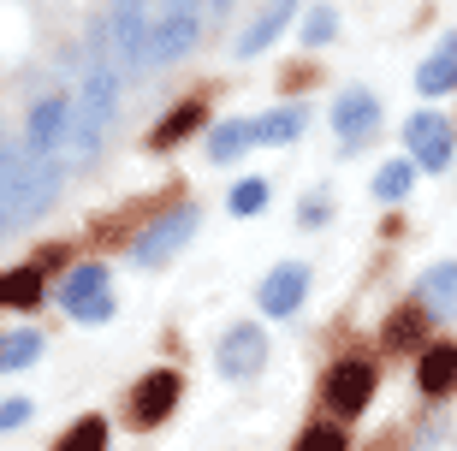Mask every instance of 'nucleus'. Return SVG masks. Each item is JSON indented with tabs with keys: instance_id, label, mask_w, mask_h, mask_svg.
Listing matches in <instances>:
<instances>
[{
	"instance_id": "obj_11",
	"label": "nucleus",
	"mask_w": 457,
	"mask_h": 451,
	"mask_svg": "<svg viewBox=\"0 0 457 451\" xmlns=\"http://www.w3.org/2000/svg\"><path fill=\"white\" fill-rule=\"evenodd\" d=\"M416 386H422L428 398L457 392V345H428L422 363H416Z\"/></svg>"
},
{
	"instance_id": "obj_29",
	"label": "nucleus",
	"mask_w": 457,
	"mask_h": 451,
	"mask_svg": "<svg viewBox=\"0 0 457 451\" xmlns=\"http://www.w3.org/2000/svg\"><path fill=\"white\" fill-rule=\"evenodd\" d=\"M36 268H42V273L66 268V244H42V250H36Z\"/></svg>"
},
{
	"instance_id": "obj_2",
	"label": "nucleus",
	"mask_w": 457,
	"mask_h": 451,
	"mask_svg": "<svg viewBox=\"0 0 457 451\" xmlns=\"http://www.w3.org/2000/svg\"><path fill=\"white\" fill-rule=\"evenodd\" d=\"M196 220H203L196 208H172V214H161V220L149 226V232H143V238L131 244V262H137V268H161V262H172V255H179V250L190 244Z\"/></svg>"
},
{
	"instance_id": "obj_1",
	"label": "nucleus",
	"mask_w": 457,
	"mask_h": 451,
	"mask_svg": "<svg viewBox=\"0 0 457 451\" xmlns=\"http://www.w3.org/2000/svg\"><path fill=\"white\" fill-rule=\"evenodd\" d=\"M321 404H327L339 422L362 416V410L374 404V363H362V356H345V363H333V374H327V386H321Z\"/></svg>"
},
{
	"instance_id": "obj_15",
	"label": "nucleus",
	"mask_w": 457,
	"mask_h": 451,
	"mask_svg": "<svg viewBox=\"0 0 457 451\" xmlns=\"http://www.w3.org/2000/svg\"><path fill=\"white\" fill-rule=\"evenodd\" d=\"M196 125H208V107H203V101H179V107H172V113L149 131V149H161V155L179 149V143H185Z\"/></svg>"
},
{
	"instance_id": "obj_20",
	"label": "nucleus",
	"mask_w": 457,
	"mask_h": 451,
	"mask_svg": "<svg viewBox=\"0 0 457 451\" xmlns=\"http://www.w3.org/2000/svg\"><path fill=\"white\" fill-rule=\"evenodd\" d=\"M410 184H416V167H410V161H386V167L374 172V196L380 202H404Z\"/></svg>"
},
{
	"instance_id": "obj_23",
	"label": "nucleus",
	"mask_w": 457,
	"mask_h": 451,
	"mask_svg": "<svg viewBox=\"0 0 457 451\" xmlns=\"http://www.w3.org/2000/svg\"><path fill=\"white\" fill-rule=\"evenodd\" d=\"M42 356V338L36 333H6L0 338V368H30Z\"/></svg>"
},
{
	"instance_id": "obj_3",
	"label": "nucleus",
	"mask_w": 457,
	"mask_h": 451,
	"mask_svg": "<svg viewBox=\"0 0 457 451\" xmlns=\"http://www.w3.org/2000/svg\"><path fill=\"white\" fill-rule=\"evenodd\" d=\"M71 119H78V107H71L66 96H48V101H36V113H30V137H24V149L30 155H60L71 149Z\"/></svg>"
},
{
	"instance_id": "obj_22",
	"label": "nucleus",
	"mask_w": 457,
	"mask_h": 451,
	"mask_svg": "<svg viewBox=\"0 0 457 451\" xmlns=\"http://www.w3.org/2000/svg\"><path fill=\"white\" fill-rule=\"evenodd\" d=\"M244 143H255V119H232V125H220V131L208 137V155H214V161H232Z\"/></svg>"
},
{
	"instance_id": "obj_6",
	"label": "nucleus",
	"mask_w": 457,
	"mask_h": 451,
	"mask_svg": "<svg viewBox=\"0 0 457 451\" xmlns=\"http://www.w3.org/2000/svg\"><path fill=\"white\" fill-rule=\"evenodd\" d=\"M374 125H380V101H374L369 89H345V96L333 101V131H339L345 155L362 149V143L374 137Z\"/></svg>"
},
{
	"instance_id": "obj_9",
	"label": "nucleus",
	"mask_w": 457,
	"mask_h": 451,
	"mask_svg": "<svg viewBox=\"0 0 457 451\" xmlns=\"http://www.w3.org/2000/svg\"><path fill=\"white\" fill-rule=\"evenodd\" d=\"M404 143L416 149V167H428V172L452 167V131H445V119H434V113L404 119Z\"/></svg>"
},
{
	"instance_id": "obj_31",
	"label": "nucleus",
	"mask_w": 457,
	"mask_h": 451,
	"mask_svg": "<svg viewBox=\"0 0 457 451\" xmlns=\"http://www.w3.org/2000/svg\"><path fill=\"white\" fill-rule=\"evenodd\" d=\"M185 13H203V0H161V18H185Z\"/></svg>"
},
{
	"instance_id": "obj_4",
	"label": "nucleus",
	"mask_w": 457,
	"mask_h": 451,
	"mask_svg": "<svg viewBox=\"0 0 457 451\" xmlns=\"http://www.w3.org/2000/svg\"><path fill=\"white\" fill-rule=\"evenodd\" d=\"M102 30L113 36L125 71H143V48H149V18H143V0H107Z\"/></svg>"
},
{
	"instance_id": "obj_18",
	"label": "nucleus",
	"mask_w": 457,
	"mask_h": 451,
	"mask_svg": "<svg viewBox=\"0 0 457 451\" xmlns=\"http://www.w3.org/2000/svg\"><path fill=\"white\" fill-rule=\"evenodd\" d=\"M309 125V107L297 101V107H273L268 119H255V143H297Z\"/></svg>"
},
{
	"instance_id": "obj_8",
	"label": "nucleus",
	"mask_w": 457,
	"mask_h": 451,
	"mask_svg": "<svg viewBox=\"0 0 457 451\" xmlns=\"http://www.w3.org/2000/svg\"><path fill=\"white\" fill-rule=\"evenodd\" d=\"M196 30H203V18L185 13V18H154L149 24V48H143V66H167L179 54L196 48Z\"/></svg>"
},
{
	"instance_id": "obj_12",
	"label": "nucleus",
	"mask_w": 457,
	"mask_h": 451,
	"mask_svg": "<svg viewBox=\"0 0 457 451\" xmlns=\"http://www.w3.org/2000/svg\"><path fill=\"white\" fill-rule=\"evenodd\" d=\"M291 18H297V0H268V13H262V18H255V24H250V30L237 36V54L250 60V54L273 48V42H279V30H286Z\"/></svg>"
},
{
	"instance_id": "obj_21",
	"label": "nucleus",
	"mask_w": 457,
	"mask_h": 451,
	"mask_svg": "<svg viewBox=\"0 0 457 451\" xmlns=\"http://www.w3.org/2000/svg\"><path fill=\"white\" fill-rule=\"evenodd\" d=\"M54 451H107V422H102V416L71 422V428H66V439H60Z\"/></svg>"
},
{
	"instance_id": "obj_10",
	"label": "nucleus",
	"mask_w": 457,
	"mask_h": 451,
	"mask_svg": "<svg viewBox=\"0 0 457 451\" xmlns=\"http://www.w3.org/2000/svg\"><path fill=\"white\" fill-rule=\"evenodd\" d=\"M309 297V268L303 262H286L262 280V315H297V303Z\"/></svg>"
},
{
	"instance_id": "obj_25",
	"label": "nucleus",
	"mask_w": 457,
	"mask_h": 451,
	"mask_svg": "<svg viewBox=\"0 0 457 451\" xmlns=\"http://www.w3.org/2000/svg\"><path fill=\"white\" fill-rule=\"evenodd\" d=\"M333 30H339V13H333V6H309V18H303V42L309 48L333 42Z\"/></svg>"
},
{
	"instance_id": "obj_27",
	"label": "nucleus",
	"mask_w": 457,
	"mask_h": 451,
	"mask_svg": "<svg viewBox=\"0 0 457 451\" xmlns=\"http://www.w3.org/2000/svg\"><path fill=\"white\" fill-rule=\"evenodd\" d=\"M30 410H36L30 398H6V404H0V434H6V428H24V422H30Z\"/></svg>"
},
{
	"instance_id": "obj_24",
	"label": "nucleus",
	"mask_w": 457,
	"mask_h": 451,
	"mask_svg": "<svg viewBox=\"0 0 457 451\" xmlns=\"http://www.w3.org/2000/svg\"><path fill=\"white\" fill-rule=\"evenodd\" d=\"M226 208H232V214H262V208H268V184H262V179H244V184H232V196H226Z\"/></svg>"
},
{
	"instance_id": "obj_13",
	"label": "nucleus",
	"mask_w": 457,
	"mask_h": 451,
	"mask_svg": "<svg viewBox=\"0 0 457 451\" xmlns=\"http://www.w3.org/2000/svg\"><path fill=\"white\" fill-rule=\"evenodd\" d=\"M416 297H422L428 315H457V262H434L416 280Z\"/></svg>"
},
{
	"instance_id": "obj_30",
	"label": "nucleus",
	"mask_w": 457,
	"mask_h": 451,
	"mask_svg": "<svg viewBox=\"0 0 457 451\" xmlns=\"http://www.w3.org/2000/svg\"><path fill=\"white\" fill-rule=\"evenodd\" d=\"M303 226H327V196H309L303 202Z\"/></svg>"
},
{
	"instance_id": "obj_28",
	"label": "nucleus",
	"mask_w": 457,
	"mask_h": 451,
	"mask_svg": "<svg viewBox=\"0 0 457 451\" xmlns=\"http://www.w3.org/2000/svg\"><path fill=\"white\" fill-rule=\"evenodd\" d=\"M78 321H89V327L113 321V291H107V297H96V303H84V309H78Z\"/></svg>"
},
{
	"instance_id": "obj_26",
	"label": "nucleus",
	"mask_w": 457,
	"mask_h": 451,
	"mask_svg": "<svg viewBox=\"0 0 457 451\" xmlns=\"http://www.w3.org/2000/svg\"><path fill=\"white\" fill-rule=\"evenodd\" d=\"M297 451H351V446H345V428H333V422H315V428L297 439Z\"/></svg>"
},
{
	"instance_id": "obj_17",
	"label": "nucleus",
	"mask_w": 457,
	"mask_h": 451,
	"mask_svg": "<svg viewBox=\"0 0 457 451\" xmlns=\"http://www.w3.org/2000/svg\"><path fill=\"white\" fill-rule=\"evenodd\" d=\"M36 303H42V268L36 262L0 273V309H36Z\"/></svg>"
},
{
	"instance_id": "obj_5",
	"label": "nucleus",
	"mask_w": 457,
	"mask_h": 451,
	"mask_svg": "<svg viewBox=\"0 0 457 451\" xmlns=\"http://www.w3.org/2000/svg\"><path fill=\"white\" fill-rule=\"evenodd\" d=\"M179 392H185V380L172 374V368H154V374H143L131 392V428H161V422L179 410Z\"/></svg>"
},
{
	"instance_id": "obj_19",
	"label": "nucleus",
	"mask_w": 457,
	"mask_h": 451,
	"mask_svg": "<svg viewBox=\"0 0 457 451\" xmlns=\"http://www.w3.org/2000/svg\"><path fill=\"white\" fill-rule=\"evenodd\" d=\"M96 297H107V268H71L66 285H60V303L78 315V309H84V303H96Z\"/></svg>"
},
{
	"instance_id": "obj_7",
	"label": "nucleus",
	"mask_w": 457,
	"mask_h": 451,
	"mask_svg": "<svg viewBox=\"0 0 457 451\" xmlns=\"http://www.w3.org/2000/svg\"><path fill=\"white\" fill-rule=\"evenodd\" d=\"M214 363H220L226 380H244V374H255V368L268 363V338H262V327H250V321H237L232 333L220 338V351H214Z\"/></svg>"
},
{
	"instance_id": "obj_14",
	"label": "nucleus",
	"mask_w": 457,
	"mask_h": 451,
	"mask_svg": "<svg viewBox=\"0 0 457 451\" xmlns=\"http://www.w3.org/2000/svg\"><path fill=\"white\" fill-rule=\"evenodd\" d=\"M428 309L422 303H410V309H392V321L380 327V345L386 351H428Z\"/></svg>"
},
{
	"instance_id": "obj_16",
	"label": "nucleus",
	"mask_w": 457,
	"mask_h": 451,
	"mask_svg": "<svg viewBox=\"0 0 457 451\" xmlns=\"http://www.w3.org/2000/svg\"><path fill=\"white\" fill-rule=\"evenodd\" d=\"M457 84V36H445L440 48L422 60V71H416V89L422 96H440V89H452Z\"/></svg>"
}]
</instances>
